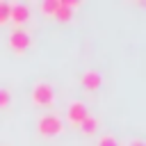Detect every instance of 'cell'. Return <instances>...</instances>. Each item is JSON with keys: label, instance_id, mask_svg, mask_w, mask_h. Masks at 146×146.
<instances>
[{"label": "cell", "instance_id": "cell-1", "mask_svg": "<svg viewBox=\"0 0 146 146\" xmlns=\"http://www.w3.org/2000/svg\"><path fill=\"white\" fill-rule=\"evenodd\" d=\"M39 132L46 135V137H52V135H59L62 132V119L57 114H43L39 119Z\"/></svg>", "mask_w": 146, "mask_h": 146}, {"label": "cell", "instance_id": "cell-2", "mask_svg": "<svg viewBox=\"0 0 146 146\" xmlns=\"http://www.w3.org/2000/svg\"><path fill=\"white\" fill-rule=\"evenodd\" d=\"M32 100H34L36 105H50V103L55 100V91H52V87H50L48 82H39V84H34V89H32Z\"/></svg>", "mask_w": 146, "mask_h": 146}, {"label": "cell", "instance_id": "cell-3", "mask_svg": "<svg viewBox=\"0 0 146 146\" xmlns=\"http://www.w3.org/2000/svg\"><path fill=\"white\" fill-rule=\"evenodd\" d=\"M9 46L14 48V50H18V52H23V50H27L30 48V34L25 32V30H14L11 34H9Z\"/></svg>", "mask_w": 146, "mask_h": 146}, {"label": "cell", "instance_id": "cell-4", "mask_svg": "<svg viewBox=\"0 0 146 146\" xmlns=\"http://www.w3.org/2000/svg\"><path fill=\"white\" fill-rule=\"evenodd\" d=\"M30 18V7L25 5V2H14V5H9V21H14L16 25H21V23H25Z\"/></svg>", "mask_w": 146, "mask_h": 146}, {"label": "cell", "instance_id": "cell-5", "mask_svg": "<svg viewBox=\"0 0 146 146\" xmlns=\"http://www.w3.org/2000/svg\"><path fill=\"white\" fill-rule=\"evenodd\" d=\"M84 116H87V107H84V103L73 100V103L68 105V110H66V119H68L71 123H80Z\"/></svg>", "mask_w": 146, "mask_h": 146}, {"label": "cell", "instance_id": "cell-6", "mask_svg": "<svg viewBox=\"0 0 146 146\" xmlns=\"http://www.w3.org/2000/svg\"><path fill=\"white\" fill-rule=\"evenodd\" d=\"M82 84L87 87V89H98L100 87V73L98 71H84L82 73Z\"/></svg>", "mask_w": 146, "mask_h": 146}, {"label": "cell", "instance_id": "cell-7", "mask_svg": "<svg viewBox=\"0 0 146 146\" xmlns=\"http://www.w3.org/2000/svg\"><path fill=\"white\" fill-rule=\"evenodd\" d=\"M80 128H82V132H84V135H91V132H96V128H98V121H96L94 116H89V114H87V116L80 121Z\"/></svg>", "mask_w": 146, "mask_h": 146}, {"label": "cell", "instance_id": "cell-8", "mask_svg": "<svg viewBox=\"0 0 146 146\" xmlns=\"http://www.w3.org/2000/svg\"><path fill=\"white\" fill-rule=\"evenodd\" d=\"M59 9V0H43L41 2V11L46 16H55V11Z\"/></svg>", "mask_w": 146, "mask_h": 146}, {"label": "cell", "instance_id": "cell-9", "mask_svg": "<svg viewBox=\"0 0 146 146\" xmlns=\"http://www.w3.org/2000/svg\"><path fill=\"white\" fill-rule=\"evenodd\" d=\"M9 5H11V2H5V0H0V25L9 21Z\"/></svg>", "mask_w": 146, "mask_h": 146}, {"label": "cell", "instance_id": "cell-10", "mask_svg": "<svg viewBox=\"0 0 146 146\" xmlns=\"http://www.w3.org/2000/svg\"><path fill=\"white\" fill-rule=\"evenodd\" d=\"M98 146H119V141H116L112 135H103V137L98 139Z\"/></svg>", "mask_w": 146, "mask_h": 146}, {"label": "cell", "instance_id": "cell-11", "mask_svg": "<svg viewBox=\"0 0 146 146\" xmlns=\"http://www.w3.org/2000/svg\"><path fill=\"white\" fill-rule=\"evenodd\" d=\"M9 100H11V96H9V91L0 87V110H2V107H7V105H9Z\"/></svg>", "mask_w": 146, "mask_h": 146}, {"label": "cell", "instance_id": "cell-12", "mask_svg": "<svg viewBox=\"0 0 146 146\" xmlns=\"http://www.w3.org/2000/svg\"><path fill=\"white\" fill-rule=\"evenodd\" d=\"M128 146H146V144H144V141H141V139H132V141H130V144H128Z\"/></svg>", "mask_w": 146, "mask_h": 146}]
</instances>
